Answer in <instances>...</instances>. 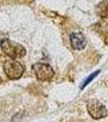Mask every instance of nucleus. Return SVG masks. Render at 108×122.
Masks as SVG:
<instances>
[{
	"label": "nucleus",
	"mask_w": 108,
	"mask_h": 122,
	"mask_svg": "<svg viewBox=\"0 0 108 122\" xmlns=\"http://www.w3.org/2000/svg\"><path fill=\"white\" fill-rule=\"evenodd\" d=\"M1 48L7 56L12 60L16 58H22L26 55V50L23 46L9 39H3L1 42Z\"/></svg>",
	"instance_id": "1"
},
{
	"label": "nucleus",
	"mask_w": 108,
	"mask_h": 122,
	"mask_svg": "<svg viewBox=\"0 0 108 122\" xmlns=\"http://www.w3.org/2000/svg\"><path fill=\"white\" fill-rule=\"evenodd\" d=\"M3 69L10 79L15 80L19 79L23 75L25 67L20 63L15 60H7L3 64Z\"/></svg>",
	"instance_id": "2"
},
{
	"label": "nucleus",
	"mask_w": 108,
	"mask_h": 122,
	"mask_svg": "<svg viewBox=\"0 0 108 122\" xmlns=\"http://www.w3.org/2000/svg\"><path fill=\"white\" fill-rule=\"evenodd\" d=\"M87 110L93 119L99 120L107 116L108 112L105 106L98 99H89L87 103Z\"/></svg>",
	"instance_id": "3"
},
{
	"label": "nucleus",
	"mask_w": 108,
	"mask_h": 122,
	"mask_svg": "<svg viewBox=\"0 0 108 122\" xmlns=\"http://www.w3.org/2000/svg\"><path fill=\"white\" fill-rule=\"evenodd\" d=\"M33 70L35 72L37 78L41 81H46L51 79L54 75V70L49 64L38 63L33 65Z\"/></svg>",
	"instance_id": "4"
},
{
	"label": "nucleus",
	"mask_w": 108,
	"mask_h": 122,
	"mask_svg": "<svg viewBox=\"0 0 108 122\" xmlns=\"http://www.w3.org/2000/svg\"><path fill=\"white\" fill-rule=\"evenodd\" d=\"M71 45L75 50H82L85 47L86 40L81 33H73L70 35Z\"/></svg>",
	"instance_id": "5"
},
{
	"label": "nucleus",
	"mask_w": 108,
	"mask_h": 122,
	"mask_svg": "<svg viewBox=\"0 0 108 122\" xmlns=\"http://www.w3.org/2000/svg\"><path fill=\"white\" fill-rule=\"evenodd\" d=\"M99 73H100V70H98V71H96V72H93L92 74H90V75L88 76V77L86 78V79L83 81V83H82V85L80 86V89L83 90L84 88H85L86 86H87L88 85H89L90 82H91L92 81H93L94 78L96 77V76L98 75Z\"/></svg>",
	"instance_id": "6"
}]
</instances>
